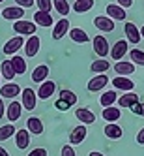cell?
<instances>
[{
	"label": "cell",
	"mask_w": 144,
	"mask_h": 156,
	"mask_svg": "<svg viewBox=\"0 0 144 156\" xmlns=\"http://www.w3.org/2000/svg\"><path fill=\"white\" fill-rule=\"evenodd\" d=\"M36 23L34 21H23V19H19L13 23V30L17 32L19 36H34L36 34Z\"/></svg>",
	"instance_id": "6da1fadb"
},
{
	"label": "cell",
	"mask_w": 144,
	"mask_h": 156,
	"mask_svg": "<svg viewBox=\"0 0 144 156\" xmlns=\"http://www.w3.org/2000/svg\"><path fill=\"white\" fill-rule=\"evenodd\" d=\"M34 2H36V0H15V4H17V6H21L23 9L32 8V6H34Z\"/></svg>",
	"instance_id": "f35d334b"
},
{
	"label": "cell",
	"mask_w": 144,
	"mask_h": 156,
	"mask_svg": "<svg viewBox=\"0 0 144 156\" xmlns=\"http://www.w3.org/2000/svg\"><path fill=\"white\" fill-rule=\"evenodd\" d=\"M75 117L81 120V124H94V122H95L94 111H90L88 107H79L75 111Z\"/></svg>",
	"instance_id": "2e32d148"
},
{
	"label": "cell",
	"mask_w": 144,
	"mask_h": 156,
	"mask_svg": "<svg viewBox=\"0 0 144 156\" xmlns=\"http://www.w3.org/2000/svg\"><path fill=\"white\" fill-rule=\"evenodd\" d=\"M56 109H60V111H68V109H69V105L65 104V102H62V100L58 98V100H56Z\"/></svg>",
	"instance_id": "7bdbcfd3"
},
{
	"label": "cell",
	"mask_w": 144,
	"mask_h": 156,
	"mask_svg": "<svg viewBox=\"0 0 144 156\" xmlns=\"http://www.w3.org/2000/svg\"><path fill=\"white\" fill-rule=\"evenodd\" d=\"M116 4L127 9V8H131V6H133V0H116Z\"/></svg>",
	"instance_id": "b9f144b4"
},
{
	"label": "cell",
	"mask_w": 144,
	"mask_h": 156,
	"mask_svg": "<svg viewBox=\"0 0 144 156\" xmlns=\"http://www.w3.org/2000/svg\"><path fill=\"white\" fill-rule=\"evenodd\" d=\"M28 156H47V151L45 149H34V151H30Z\"/></svg>",
	"instance_id": "60d3db41"
},
{
	"label": "cell",
	"mask_w": 144,
	"mask_h": 156,
	"mask_svg": "<svg viewBox=\"0 0 144 156\" xmlns=\"http://www.w3.org/2000/svg\"><path fill=\"white\" fill-rule=\"evenodd\" d=\"M120 117H122V111H120L118 107H114V105L103 109V119H105L107 122H118Z\"/></svg>",
	"instance_id": "83f0119b"
},
{
	"label": "cell",
	"mask_w": 144,
	"mask_h": 156,
	"mask_svg": "<svg viewBox=\"0 0 144 156\" xmlns=\"http://www.w3.org/2000/svg\"><path fill=\"white\" fill-rule=\"evenodd\" d=\"M60 100H62V102H65L69 107L77 104V96H75V92H71V90H62V92H60Z\"/></svg>",
	"instance_id": "d590c367"
},
{
	"label": "cell",
	"mask_w": 144,
	"mask_h": 156,
	"mask_svg": "<svg viewBox=\"0 0 144 156\" xmlns=\"http://www.w3.org/2000/svg\"><path fill=\"white\" fill-rule=\"evenodd\" d=\"M107 15L112 21H126V8L118 4H109L107 6Z\"/></svg>",
	"instance_id": "e0dca14e"
},
{
	"label": "cell",
	"mask_w": 144,
	"mask_h": 156,
	"mask_svg": "<svg viewBox=\"0 0 144 156\" xmlns=\"http://www.w3.org/2000/svg\"><path fill=\"white\" fill-rule=\"evenodd\" d=\"M112 87L118 88V90H124V92H133L135 81H131L129 77H126V75H116L112 79Z\"/></svg>",
	"instance_id": "52a82bcc"
},
{
	"label": "cell",
	"mask_w": 144,
	"mask_h": 156,
	"mask_svg": "<svg viewBox=\"0 0 144 156\" xmlns=\"http://www.w3.org/2000/svg\"><path fill=\"white\" fill-rule=\"evenodd\" d=\"M88 156H105V154H101V152H97V151H92Z\"/></svg>",
	"instance_id": "7dc6e473"
},
{
	"label": "cell",
	"mask_w": 144,
	"mask_h": 156,
	"mask_svg": "<svg viewBox=\"0 0 144 156\" xmlns=\"http://www.w3.org/2000/svg\"><path fill=\"white\" fill-rule=\"evenodd\" d=\"M120 107H135L139 104V94L135 92H124V96H118Z\"/></svg>",
	"instance_id": "d6986e66"
},
{
	"label": "cell",
	"mask_w": 144,
	"mask_h": 156,
	"mask_svg": "<svg viewBox=\"0 0 144 156\" xmlns=\"http://www.w3.org/2000/svg\"><path fill=\"white\" fill-rule=\"evenodd\" d=\"M140 36H142V38H144V25H142V27H140Z\"/></svg>",
	"instance_id": "c3c4849f"
},
{
	"label": "cell",
	"mask_w": 144,
	"mask_h": 156,
	"mask_svg": "<svg viewBox=\"0 0 144 156\" xmlns=\"http://www.w3.org/2000/svg\"><path fill=\"white\" fill-rule=\"evenodd\" d=\"M94 6V0H75V4H73V12L77 13H86V12H90Z\"/></svg>",
	"instance_id": "f546056e"
},
{
	"label": "cell",
	"mask_w": 144,
	"mask_h": 156,
	"mask_svg": "<svg viewBox=\"0 0 144 156\" xmlns=\"http://www.w3.org/2000/svg\"><path fill=\"white\" fill-rule=\"evenodd\" d=\"M118 102V94H116V90H105L103 94H101V98H99V104L103 105V109L105 107H110V105H114Z\"/></svg>",
	"instance_id": "d4e9b609"
},
{
	"label": "cell",
	"mask_w": 144,
	"mask_h": 156,
	"mask_svg": "<svg viewBox=\"0 0 144 156\" xmlns=\"http://www.w3.org/2000/svg\"><path fill=\"white\" fill-rule=\"evenodd\" d=\"M129 57H131L133 64L144 66V51H140V49H129Z\"/></svg>",
	"instance_id": "836d02e7"
},
{
	"label": "cell",
	"mask_w": 144,
	"mask_h": 156,
	"mask_svg": "<svg viewBox=\"0 0 144 156\" xmlns=\"http://www.w3.org/2000/svg\"><path fill=\"white\" fill-rule=\"evenodd\" d=\"M137 143L139 145H144V128H140V132L137 133Z\"/></svg>",
	"instance_id": "ee69618b"
},
{
	"label": "cell",
	"mask_w": 144,
	"mask_h": 156,
	"mask_svg": "<svg viewBox=\"0 0 144 156\" xmlns=\"http://www.w3.org/2000/svg\"><path fill=\"white\" fill-rule=\"evenodd\" d=\"M54 90H56V83L54 81H43L38 88V98L39 100H49L54 94Z\"/></svg>",
	"instance_id": "7c38bea8"
},
{
	"label": "cell",
	"mask_w": 144,
	"mask_h": 156,
	"mask_svg": "<svg viewBox=\"0 0 144 156\" xmlns=\"http://www.w3.org/2000/svg\"><path fill=\"white\" fill-rule=\"evenodd\" d=\"M21 113H23V104L17 102V100H13V102L6 107V115H8V120L9 122L19 120L21 119Z\"/></svg>",
	"instance_id": "8fae6325"
},
{
	"label": "cell",
	"mask_w": 144,
	"mask_h": 156,
	"mask_svg": "<svg viewBox=\"0 0 144 156\" xmlns=\"http://www.w3.org/2000/svg\"><path fill=\"white\" fill-rule=\"evenodd\" d=\"M86 133H88V130H86V126H75L73 130H71V133H69V145H81L84 139H86Z\"/></svg>",
	"instance_id": "5bb4252c"
},
{
	"label": "cell",
	"mask_w": 144,
	"mask_h": 156,
	"mask_svg": "<svg viewBox=\"0 0 144 156\" xmlns=\"http://www.w3.org/2000/svg\"><path fill=\"white\" fill-rule=\"evenodd\" d=\"M103 132H105V136L109 139H120L122 133H124V132H122V128L116 124V122H107V126H105Z\"/></svg>",
	"instance_id": "484cf974"
},
{
	"label": "cell",
	"mask_w": 144,
	"mask_h": 156,
	"mask_svg": "<svg viewBox=\"0 0 144 156\" xmlns=\"http://www.w3.org/2000/svg\"><path fill=\"white\" fill-rule=\"evenodd\" d=\"M12 64H13V70H15L17 75L26 73V62H25L23 57H19V55H13V57H12Z\"/></svg>",
	"instance_id": "1f68e13d"
},
{
	"label": "cell",
	"mask_w": 144,
	"mask_h": 156,
	"mask_svg": "<svg viewBox=\"0 0 144 156\" xmlns=\"http://www.w3.org/2000/svg\"><path fill=\"white\" fill-rule=\"evenodd\" d=\"M26 130L30 133H34V136H41V133H43V122L38 117H30L26 120Z\"/></svg>",
	"instance_id": "cb8c5ba5"
},
{
	"label": "cell",
	"mask_w": 144,
	"mask_h": 156,
	"mask_svg": "<svg viewBox=\"0 0 144 156\" xmlns=\"http://www.w3.org/2000/svg\"><path fill=\"white\" fill-rule=\"evenodd\" d=\"M92 45H94V51L99 55L101 58H105L107 55H110V47H109V41L105 36H95L92 40Z\"/></svg>",
	"instance_id": "5b68a950"
},
{
	"label": "cell",
	"mask_w": 144,
	"mask_h": 156,
	"mask_svg": "<svg viewBox=\"0 0 144 156\" xmlns=\"http://www.w3.org/2000/svg\"><path fill=\"white\" fill-rule=\"evenodd\" d=\"M60 156H75V149H73V145H64Z\"/></svg>",
	"instance_id": "74e56055"
},
{
	"label": "cell",
	"mask_w": 144,
	"mask_h": 156,
	"mask_svg": "<svg viewBox=\"0 0 144 156\" xmlns=\"http://www.w3.org/2000/svg\"><path fill=\"white\" fill-rule=\"evenodd\" d=\"M47 77H49V66L47 64H39L34 68V72H32V81H36V83L47 81Z\"/></svg>",
	"instance_id": "ffe728a7"
},
{
	"label": "cell",
	"mask_w": 144,
	"mask_h": 156,
	"mask_svg": "<svg viewBox=\"0 0 144 156\" xmlns=\"http://www.w3.org/2000/svg\"><path fill=\"white\" fill-rule=\"evenodd\" d=\"M25 38L23 36H13L12 40H8L6 43H4V55H13L17 53V51H21V47H25Z\"/></svg>",
	"instance_id": "277c9868"
},
{
	"label": "cell",
	"mask_w": 144,
	"mask_h": 156,
	"mask_svg": "<svg viewBox=\"0 0 144 156\" xmlns=\"http://www.w3.org/2000/svg\"><path fill=\"white\" fill-rule=\"evenodd\" d=\"M34 21H36V25L38 27H43V28H49L52 25V15L47 13V12H38L34 13Z\"/></svg>",
	"instance_id": "7402d4cb"
},
{
	"label": "cell",
	"mask_w": 144,
	"mask_h": 156,
	"mask_svg": "<svg viewBox=\"0 0 144 156\" xmlns=\"http://www.w3.org/2000/svg\"><path fill=\"white\" fill-rule=\"evenodd\" d=\"M21 94V87L17 83H6L4 87H0V96H6V98H15Z\"/></svg>",
	"instance_id": "603a6c76"
},
{
	"label": "cell",
	"mask_w": 144,
	"mask_h": 156,
	"mask_svg": "<svg viewBox=\"0 0 144 156\" xmlns=\"http://www.w3.org/2000/svg\"><path fill=\"white\" fill-rule=\"evenodd\" d=\"M15 126L13 124H6V126H0V141H6L12 136H15Z\"/></svg>",
	"instance_id": "e575fe53"
},
{
	"label": "cell",
	"mask_w": 144,
	"mask_h": 156,
	"mask_svg": "<svg viewBox=\"0 0 144 156\" xmlns=\"http://www.w3.org/2000/svg\"><path fill=\"white\" fill-rule=\"evenodd\" d=\"M92 72L94 73H105L109 68H110V64H109V60H105V58H99V60H94L92 62Z\"/></svg>",
	"instance_id": "d6a6232c"
},
{
	"label": "cell",
	"mask_w": 144,
	"mask_h": 156,
	"mask_svg": "<svg viewBox=\"0 0 144 156\" xmlns=\"http://www.w3.org/2000/svg\"><path fill=\"white\" fill-rule=\"evenodd\" d=\"M0 77H2V75H0Z\"/></svg>",
	"instance_id": "f907efd6"
},
{
	"label": "cell",
	"mask_w": 144,
	"mask_h": 156,
	"mask_svg": "<svg viewBox=\"0 0 144 156\" xmlns=\"http://www.w3.org/2000/svg\"><path fill=\"white\" fill-rule=\"evenodd\" d=\"M21 104H23V109H26V111L36 109V104H38V94L32 90V88H23Z\"/></svg>",
	"instance_id": "3957f363"
},
{
	"label": "cell",
	"mask_w": 144,
	"mask_h": 156,
	"mask_svg": "<svg viewBox=\"0 0 144 156\" xmlns=\"http://www.w3.org/2000/svg\"><path fill=\"white\" fill-rule=\"evenodd\" d=\"M2 17L6 21H19V19L25 17V9L21 6H9V8H6L2 12Z\"/></svg>",
	"instance_id": "4fadbf2b"
},
{
	"label": "cell",
	"mask_w": 144,
	"mask_h": 156,
	"mask_svg": "<svg viewBox=\"0 0 144 156\" xmlns=\"http://www.w3.org/2000/svg\"><path fill=\"white\" fill-rule=\"evenodd\" d=\"M107 83H109V77L105 73H95V77H92V79L88 81V90L90 92H99V90H103L107 87Z\"/></svg>",
	"instance_id": "8992f818"
},
{
	"label": "cell",
	"mask_w": 144,
	"mask_h": 156,
	"mask_svg": "<svg viewBox=\"0 0 144 156\" xmlns=\"http://www.w3.org/2000/svg\"><path fill=\"white\" fill-rule=\"evenodd\" d=\"M2 2H4V0H0V4H2Z\"/></svg>",
	"instance_id": "681fc988"
},
{
	"label": "cell",
	"mask_w": 144,
	"mask_h": 156,
	"mask_svg": "<svg viewBox=\"0 0 144 156\" xmlns=\"http://www.w3.org/2000/svg\"><path fill=\"white\" fill-rule=\"evenodd\" d=\"M112 68H114V72H116L118 75L129 77L131 73H135V64H133V62H127V60H118Z\"/></svg>",
	"instance_id": "9a60e30c"
},
{
	"label": "cell",
	"mask_w": 144,
	"mask_h": 156,
	"mask_svg": "<svg viewBox=\"0 0 144 156\" xmlns=\"http://www.w3.org/2000/svg\"><path fill=\"white\" fill-rule=\"evenodd\" d=\"M124 32H126V40L129 43H139L140 41V28H137L135 23H131V21H127L126 27H124Z\"/></svg>",
	"instance_id": "9c48e42d"
},
{
	"label": "cell",
	"mask_w": 144,
	"mask_h": 156,
	"mask_svg": "<svg viewBox=\"0 0 144 156\" xmlns=\"http://www.w3.org/2000/svg\"><path fill=\"white\" fill-rule=\"evenodd\" d=\"M0 75H2L6 81H12L13 77L17 75V73H15V70H13L12 60H4L2 64H0Z\"/></svg>",
	"instance_id": "4316f807"
},
{
	"label": "cell",
	"mask_w": 144,
	"mask_h": 156,
	"mask_svg": "<svg viewBox=\"0 0 144 156\" xmlns=\"http://www.w3.org/2000/svg\"><path fill=\"white\" fill-rule=\"evenodd\" d=\"M69 38L75 43H88V41H90V36H88L82 28H71L69 30Z\"/></svg>",
	"instance_id": "f1b7e54d"
},
{
	"label": "cell",
	"mask_w": 144,
	"mask_h": 156,
	"mask_svg": "<svg viewBox=\"0 0 144 156\" xmlns=\"http://www.w3.org/2000/svg\"><path fill=\"white\" fill-rule=\"evenodd\" d=\"M126 53H129V41L127 40H118L112 47H110V58L118 60H124Z\"/></svg>",
	"instance_id": "7a4b0ae2"
},
{
	"label": "cell",
	"mask_w": 144,
	"mask_h": 156,
	"mask_svg": "<svg viewBox=\"0 0 144 156\" xmlns=\"http://www.w3.org/2000/svg\"><path fill=\"white\" fill-rule=\"evenodd\" d=\"M36 6H38L39 12H47V13H51L52 0H36Z\"/></svg>",
	"instance_id": "8d00e7d4"
},
{
	"label": "cell",
	"mask_w": 144,
	"mask_h": 156,
	"mask_svg": "<svg viewBox=\"0 0 144 156\" xmlns=\"http://www.w3.org/2000/svg\"><path fill=\"white\" fill-rule=\"evenodd\" d=\"M39 45H41L39 36H30L28 41L25 43V53H26V57H36L38 51H39Z\"/></svg>",
	"instance_id": "ac0fdd59"
},
{
	"label": "cell",
	"mask_w": 144,
	"mask_h": 156,
	"mask_svg": "<svg viewBox=\"0 0 144 156\" xmlns=\"http://www.w3.org/2000/svg\"><path fill=\"white\" fill-rule=\"evenodd\" d=\"M131 109H133V113H137V115L144 117V104H142V102H139L135 107H131Z\"/></svg>",
	"instance_id": "ab89813d"
},
{
	"label": "cell",
	"mask_w": 144,
	"mask_h": 156,
	"mask_svg": "<svg viewBox=\"0 0 144 156\" xmlns=\"http://www.w3.org/2000/svg\"><path fill=\"white\" fill-rule=\"evenodd\" d=\"M15 145H17V149H26L28 145H30V132L28 130H17L15 132Z\"/></svg>",
	"instance_id": "44dd1931"
},
{
	"label": "cell",
	"mask_w": 144,
	"mask_h": 156,
	"mask_svg": "<svg viewBox=\"0 0 144 156\" xmlns=\"http://www.w3.org/2000/svg\"><path fill=\"white\" fill-rule=\"evenodd\" d=\"M94 27L97 30H101V32H112L114 30V21L109 15H97L94 19Z\"/></svg>",
	"instance_id": "30bf717a"
},
{
	"label": "cell",
	"mask_w": 144,
	"mask_h": 156,
	"mask_svg": "<svg viewBox=\"0 0 144 156\" xmlns=\"http://www.w3.org/2000/svg\"><path fill=\"white\" fill-rule=\"evenodd\" d=\"M52 8L62 15V17H68V13L71 12V6L68 0H52Z\"/></svg>",
	"instance_id": "4dcf8cb0"
},
{
	"label": "cell",
	"mask_w": 144,
	"mask_h": 156,
	"mask_svg": "<svg viewBox=\"0 0 144 156\" xmlns=\"http://www.w3.org/2000/svg\"><path fill=\"white\" fill-rule=\"evenodd\" d=\"M4 113H6V107H4V100H2V96H0V119L4 117Z\"/></svg>",
	"instance_id": "f6af8a7d"
},
{
	"label": "cell",
	"mask_w": 144,
	"mask_h": 156,
	"mask_svg": "<svg viewBox=\"0 0 144 156\" xmlns=\"http://www.w3.org/2000/svg\"><path fill=\"white\" fill-rule=\"evenodd\" d=\"M69 21H68V17H62L56 25H54V28H52V40H62L65 34H69Z\"/></svg>",
	"instance_id": "ba28073f"
},
{
	"label": "cell",
	"mask_w": 144,
	"mask_h": 156,
	"mask_svg": "<svg viewBox=\"0 0 144 156\" xmlns=\"http://www.w3.org/2000/svg\"><path fill=\"white\" fill-rule=\"evenodd\" d=\"M0 156H9V152H8L4 147H0Z\"/></svg>",
	"instance_id": "bcb514c9"
}]
</instances>
